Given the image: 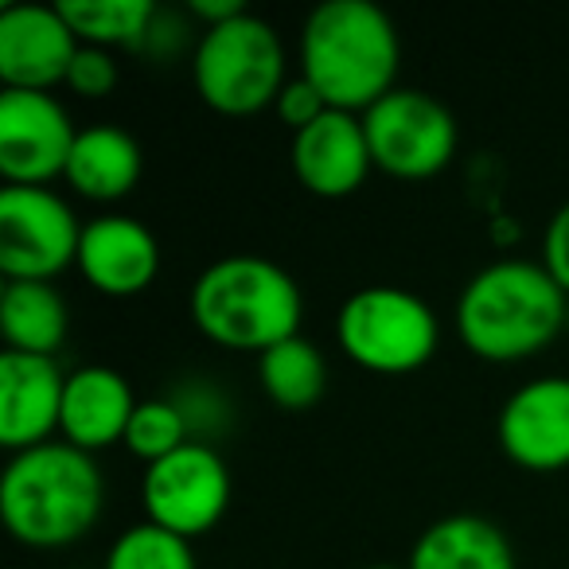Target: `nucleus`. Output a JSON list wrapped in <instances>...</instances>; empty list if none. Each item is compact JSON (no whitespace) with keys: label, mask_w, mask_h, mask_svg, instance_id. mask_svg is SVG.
I'll return each mask as SVG.
<instances>
[{"label":"nucleus","mask_w":569,"mask_h":569,"mask_svg":"<svg viewBox=\"0 0 569 569\" xmlns=\"http://www.w3.org/2000/svg\"><path fill=\"white\" fill-rule=\"evenodd\" d=\"M242 12H246L242 0H191L188 4V17H191V24H199V32L230 24V20H238Z\"/></svg>","instance_id":"nucleus-29"},{"label":"nucleus","mask_w":569,"mask_h":569,"mask_svg":"<svg viewBox=\"0 0 569 569\" xmlns=\"http://www.w3.org/2000/svg\"><path fill=\"white\" fill-rule=\"evenodd\" d=\"M566 332H569V325H566Z\"/></svg>","instance_id":"nucleus-31"},{"label":"nucleus","mask_w":569,"mask_h":569,"mask_svg":"<svg viewBox=\"0 0 569 569\" xmlns=\"http://www.w3.org/2000/svg\"><path fill=\"white\" fill-rule=\"evenodd\" d=\"M137 402L141 398L133 395V387H129V379L121 371L102 363L79 367V371L67 375L59 441L94 457V452L126 441V429Z\"/></svg>","instance_id":"nucleus-16"},{"label":"nucleus","mask_w":569,"mask_h":569,"mask_svg":"<svg viewBox=\"0 0 569 569\" xmlns=\"http://www.w3.org/2000/svg\"><path fill=\"white\" fill-rule=\"evenodd\" d=\"M230 468L214 445L188 441L172 457L144 465L141 476V507L144 519L172 535L196 538L211 535L230 507Z\"/></svg>","instance_id":"nucleus-9"},{"label":"nucleus","mask_w":569,"mask_h":569,"mask_svg":"<svg viewBox=\"0 0 569 569\" xmlns=\"http://www.w3.org/2000/svg\"><path fill=\"white\" fill-rule=\"evenodd\" d=\"M176 402V410L188 421L191 441L214 445L234 421V402L222 387H214L211 379H183L180 387L168 395Z\"/></svg>","instance_id":"nucleus-24"},{"label":"nucleus","mask_w":569,"mask_h":569,"mask_svg":"<svg viewBox=\"0 0 569 569\" xmlns=\"http://www.w3.org/2000/svg\"><path fill=\"white\" fill-rule=\"evenodd\" d=\"M336 343L371 375H413L441 348V320L402 284L356 289L336 312Z\"/></svg>","instance_id":"nucleus-6"},{"label":"nucleus","mask_w":569,"mask_h":569,"mask_svg":"<svg viewBox=\"0 0 569 569\" xmlns=\"http://www.w3.org/2000/svg\"><path fill=\"white\" fill-rule=\"evenodd\" d=\"M63 390L67 375L59 359L20 351L0 356V445L9 449V457L59 441Z\"/></svg>","instance_id":"nucleus-14"},{"label":"nucleus","mask_w":569,"mask_h":569,"mask_svg":"<svg viewBox=\"0 0 569 569\" xmlns=\"http://www.w3.org/2000/svg\"><path fill=\"white\" fill-rule=\"evenodd\" d=\"M191 82L203 106L222 118H250L277 102L289 82V56L269 20L242 12L238 20L199 32L191 51Z\"/></svg>","instance_id":"nucleus-5"},{"label":"nucleus","mask_w":569,"mask_h":569,"mask_svg":"<svg viewBox=\"0 0 569 569\" xmlns=\"http://www.w3.org/2000/svg\"><path fill=\"white\" fill-rule=\"evenodd\" d=\"M363 113L328 110L309 129L293 133V176L317 199H348L371 176Z\"/></svg>","instance_id":"nucleus-15"},{"label":"nucleus","mask_w":569,"mask_h":569,"mask_svg":"<svg viewBox=\"0 0 569 569\" xmlns=\"http://www.w3.org/2000/svg\"><path fill=\"white\" fill-rule=\"evenodd\" d=\"M82 281L102 297H137L160 273V242L133 214H98L82 227L79 258Z\"/></svg>","instance_id":"nucleus-13"},{"label":"nucleus","mask_w":569,"mask_h":569,"mask_svg":"<svg viewBox=\"0 0 569 569\" xmlns=\"http://www.w3.org/2000/svg\"><path fill=\"white\" fill-rule=\"evenodd\" d=\"M144 157L133 133L121 126H87L74 137L71 160H67V188L90 203H118L141 183Z\"/></svg>","instance_id":"nucleus-17"},{"label":"nucleus","mask_w":569,"mask_h":569,"mask_svg":"<svg viewBox=\"0 0 569 569\" xmlns=\"http://www.w3.org/2000/svg\"><path fill=\"white\" fill-rule=\"evenodd\" d=\"M79 36L59 4H4L0 9V82L4 90H56L79 56Z\"/></svg>","instance_id":"nucleus-12"},{"label":"nucleus","mask_w":569,"mask_h":569,"mask_svg":"<svg viewBox=\"0 0 569 569\" xmlns=\"http://www.w3.org/2000/svg\"><path fill=\"white\" fill-rule=\"evenodd\" d=\"M199 36H191V17L188 12H168L160 9L157 17H152L149 32H144V43L137 51L149 59H176L183 56V51H196Z\"/></svg>","instance_id":"nucleus-26"},{"label":"nucleus","mask_w":569,"mask_h":569,"mask_svg":"<svg viewBox=\"0 0 569 569\" xmlns=\"http://www.w3.org/2000/svg\"><path fill=\"white\" fill-rule=\"evenodd\" d=\"M367 569H402V566H367Z\"/></svg>","instance_id":"nucleus-30"},{"label":"nucleus","mask_w":569,"mask_h":569,"mask_svg":"<svg viewBox=\"0 0 569 569\" xmlns=\"http://www.w3.org/2000/svg\"><path fill=\"white\" fill-rule=\"evenodd\" d=\"M191 325L222 351L266 356L301 336L305 297L289 269L258 253H230L196 277L188 297Z\"/></svg>","instance_id":"nucleus-4"},{"label":"nucleus","mask_w":569,"mask_h":569,"mask_svg":"<svg viewBox=\"0 0 569 569\" xmlns=\"http://www.w3.org/2000/svg\"><path fill=\"white\" fill-rule=\"evenodd\" d=\"M0 332H4V351L59 359L71 332L67 297L56 289V281H4Z\"/></svg>","instance_id":"nucleus-19"},{"label":"nucleus","mask_w":569,"mask_h":569,"mask_svg":"<svg viewBox=\"0 0 569 569\" xmlns=\"http://www.w3.org/2000/svg\"><path fill=\"white\" fill-rule=\"evenodd\" d=\"M59 12L79 36V43L106 51H137L160 4L157 0H59Z\"/></svg>","instance_id":"nucleus-21"},{"label":"nucleus","mask_w":569,"mask_h":569,"mask_svg":"<svg viewBox=\"0 0 569 569\" xmlns=\"http://www.w3.org/2000/svg\"><path fill=\"white\" fill-rule=\"evenodd\" d=\"M106 480L94 457L67 441L12 452L0 472V519L20 546L63 550L98 527Z\"/></svg>","instance_id":"nucleus-3"},{"label":"nucleus","mask_w":569,"mask_h":569,"mask_svg":"<svg viewBox=\"0 0 569 569\" xmlns=\"http://www.w3.org/2000/svg\"><path fill=\"white\" fill-rule=\"evenodd\" d=\"M191 441L188 433V421L183 413L176 410L172 398H141L129 418V429H126V449L133 452L137 460L144 465H157V460L172 457L176 449Z\"/></svg>","instance_id":"nucleus-23"},{"label":"nucleus","mask_w":569,"mask_h":569,"mask_svg":"<svg viewBox=\"0 0 569 569\" xmlns=\"http://www.w3.org/2000/svg\"><path fill=\"white\" fill-rule=\"evenodd\" d=\"M457 336L476 359L522 363L542 356L569 325V297L542 261L499 258L468 277L460 289Z\"/></svg>","instance_id":"nucleus-1"},{"label":"nucleus","mask_w":569,"mask_h":569,"mask_svg":"<svg viewBox=\"0 0 569 569\" xmlns=\"http://www.w3.org/2000/svg\"><path fill=\"white\" fill-rule=\"evenodd\" d=\"M398 28L371 0H325L305 17L297 36L301 79H309L332 110L367 113L398 87Z\"/></svg>","instance_id":"nucleus-2"},{"label":"nucleus","mask_w":569,"mask_h":569,"mask_svg":"<svg viewBox=\"0 0 569 569\" xmlns=\"http://www.w3.org/2000/svg\"><path fill=\"white\" fill-rule=\"evenodd\" d=\"M406 569H515V550L483 515H445L418 535Z\"/></svg>","instance_id":"nucleus-18"},{"label":"nucleus","mask_w":569,"mask_h":569,"mask_svg":"<svg viewBox=\"0 0 569 569\" xmlns=\"http://www.w3.org/2000/svg\"><path fill=\"white\" fill-rule=\"evenodd\" d=\"M74 207L56 188L0 191V273L4 281H56L74 266L82 242Z\"/></svg>","instance_id":"nucleus-8"},{"label":"nucleus","mask_w":569,"mask_h":569,"mask_svg":"<svg viewBox=\"0 0 569 569\" xmlns=\"http://www.w3.org/2000/svg\"><path fill=\"white\" fill-rule=\"evenodd\" d=\"M258 382L261 395L284 413H305L325 398L328 363L325 351L305 336L277 343L266 356H258Z\"/></svg>","instance_id":"nucleus-20"},{"label":"nucleus","mask_w":569,"mask_h":569,"mask_svg":"<svg viewBox=\"0 0 569 569\" xmlns=\"http://www.w3.org/2000/svg\"><path fill=\"white\" fill-rule=\"evenodd\" d=\"M102 569H199V566L188 538L144 519L113 538L110 550H106Z\"/></svg>","instance_id":"nucleus-22"},{"label":"nucleus","mask_w":569,"mask_h":569,"mask_svg":"<svg viewBox=\"0 0 569 569\" xmlns=\"http://www.w3.org/2000/svg\"><path fill=\"white\" fill-rule=\"evenodd\" d=\"M367 144L379 172L395 180H429L457 157V118L418 87H395L363 113Z\"/></svg>","instance_id":"nucleus-7"},{"label":"nucleus","mask_w":569,"mask_h":569,"mask_svg":"<svg viewBox=\"0 0 569 569\" xmlns=\"http://www.w3.org/2000/svg\"><path fill=\"white\" fill-rule=\"evenodd\" d=\"M74 126L51 90H0V176L12 188H48L67 172Z\"/></svg>","instance_id":"nucleus-10"},{"label":"nucleus","mask_w":569,"mask_h":569,"mask_svg":"<svg viewBox=\"0 0 569 569\" xmlns=\"http://www.w3.org/2000/svg\"><path fill=\"white\" fill-rule=\"evenodd\" d=\"M499 449L522 472L550 476L569 468V379L542 375L507 395L496 418Z\"/></svg>","instance_id":"nucleus-11"},{"label":"nucleus","mask_w":569,"mask_h":569,"mask_svg":"<svg viewBox=\"0 0 569 569\" xmlns=\"http://www.w3.org/2000/svg\"><path fill=\"white\" fill-rule=\"evenodd\" d=\"M118 79H121V67H118V59H113V51L82 43L71 63V74H67V90L98 102V98H110L113 90H118Z\"/></svg>","instance_id":"nucleus-25"},{"label":"nucleus","mask_w":569,"mask_h":569,"mask_svg":"<svg viewBox=\"0 0 569 569\" xmlns=\"http://www.w3.org/2000/svg\"><path fill=\"white\" fill-rule=\"evenodd\" d=\"M538 261H542L546 273H550L553 281L566 289V297H569V199L550 214V222H546V230H542V258H538Z\"/></svg>","instance_id":"nucleus-28"},{"label":"nucleus","mask_w":569,"mask_h":569,"mask_svg":"<svg viewBox=\"0 0 569 569\" xmlns=\"http://www.w3.org/2000/svg\"><path fill=\"white\" fill-rule=\"evenodd\" d=\"M273 110H277V118L284 121V126L293 129V133H301V129H309L317 118H325L332 106L320 98V90L312 87L309 79H301V74H293V79L284 82V90L277 94V102H273Z\"/></svg>","instance_id":"nucleus-27"}]
</instances>
